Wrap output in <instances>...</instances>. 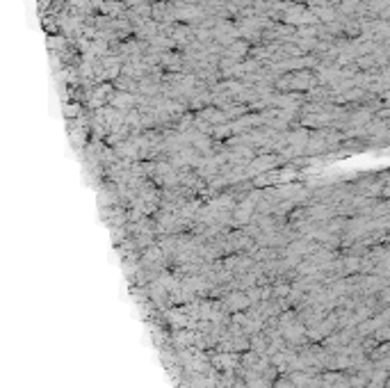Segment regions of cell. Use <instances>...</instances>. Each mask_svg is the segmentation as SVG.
Segmentation results:
<instances>
[{
  "mask_svg": "<svg viewBox=\"0 0 390 388\" xmlns=\"http://www.w3.org/2000/svg\"><path fill=\"white\" fill-rule=\"evenodd\" d=\"M226 301H228V308H230V310H244V308L249 306V297L238 295V292H235V295H230Z\"/></svg>",
  "mask_w": 390,
  "mask_h": 388,
  "instance_id": "cell-1",
  "label": "cell"
}]
</instances>
